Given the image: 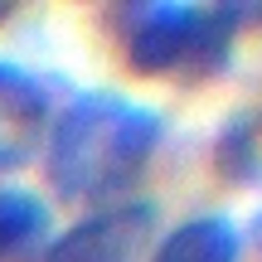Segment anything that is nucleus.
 I'll list each match as a JSON object with an SVG mask.
<instances>
[{
	"mask_svg": "<svg viewBox=\"0 0 262 262\" xmlns=\"http://www.w3.org/2000/svg\"><path fill=\"white\" fill-rule=\"evenodd\" d=\"M238 5H126L122 58L141 78H214L233 58Z\"/></svg>",
	"mask_w": 262,
	"mask_h": 262,
	"instance_id": "nucleus-2",
	"label": "nucleus"
},
{
	"mask_svg": "<svg viewBox=\"0 0 262 262\" xmlns=\"http://www.w3.org/2000/svg\"><path fill=\"white\" fill-rule=\"evenodd\" d=\"M243 257V228L228 214H194L170 228L156 243L150 262H238Z\"/></svg>",
	"mask_w": 262,
	"mask_h": 262,
	"instance_id": "nucleus-5",
	"label": "nucleus"
},
{
	"mask_svg": "<svg viewBox=\"0 0 262 262\" xmlns=\"http://www.w3.org/2000/svg\"><path fill=\"white\" fill-rule=\"evenodd\" d=\"M49 204L19 185L0 189V262H34L49 243Z\"/></svg>",
	"mask_w": 262,
	"mask_h": 262,
	"instance_id": "nucleus-6",
	"label": "nucleus"
},
{
	"mask_svg": "<svg viewBox=\"0 0 262 262\" xmlns=\"http://www.w3.org/2000/svg\"><path fill=\"white\" fill-rule=\"evenodd\" d=\"M54 126V83L25 63H0V175L44 150Z\"/></svg>",
	"mask_w": 262,
	"mask_h": 262,
	"instance_id": "nucleus-4",
	"label": "nucleus"
},
{
	"mask_svg": "<svg viewBox=\"0 0 262 262\" xmlns=\"http://www.w3.org/2000/svg\"><path fill=\"white\" fill-rule=\"evenodd\" d=\"M253 131H257V136H262V112H257V117H253Z\"/></svg>",
	"mask_w": 262,
	"mask_h": 262,
	"instance_id": "nucleus-8",
	"label": "nucleus"
},
{
	"mask_svg": "<svg viewBox=\"0 0 262 262\" xmlns=\"http://www.w3.org/2000/svg\"><path fill=\"white\" fill-rule=\"evenodd\" d=\"M150 228H156L150 199H117V204L83 214L58 238H49L34 262H136Z\"/></svg>",
	"mask_w": 262,
	"mask_h": 262,
	"instance_id": "nucleus-3",
	"label": "nucleus"
},
{
	"mask_svg": "<svg viewBox=\"0 0 262 262\" xmlns=\"http://www.w3.org/2000/svg\"><path fill=\"white\" fill-rule=\"evenodd\" d=\"M253 248H257V253H262V214L253 219Z\"/></svg>",
	"mask_w": 262,
	"mask_h": 262,
	"instance_id": "nucleus-7",
	"label": "nucleus"
},
{
	"mask_svg": "<svg viewBox=\"0 0 262 262\" xmlns=\"http://www.w3.org/2000/svg\"><path fill=\"white\" fill-rule=\"evenodd\" d=\"M165 141V112L122 93H83L49 126V185L73 204H117Z\"/></svg>",
	"mask_w": 262,
	"mask_h": 262,
	"instance_id": "nucleus-1",
	"label": "nucleus"
}]
</instances>
